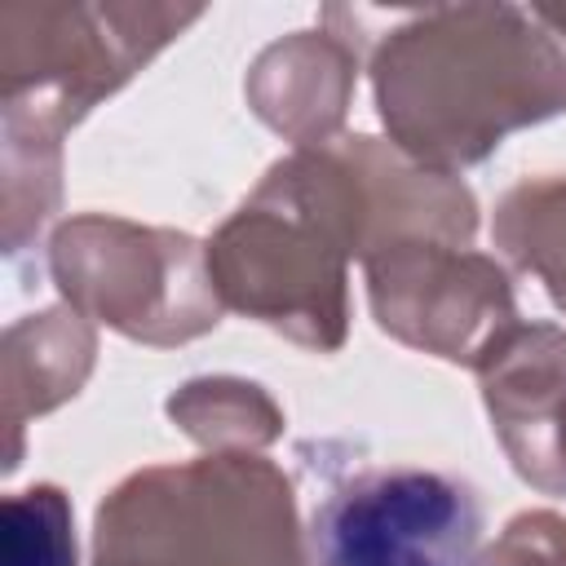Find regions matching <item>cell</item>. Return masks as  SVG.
<instances>
[{
	"instance_id": "obj_1",
	"label": "cell",
	"mask_w": 566,
	"mask_h": 566,
	"mask_svg": "<svg viewBox=\"0 0 566 566\" xmlns=\"http://www.w3.org/2000/svg\"><path fill=\"white\" fill-rule=\"evenodd\" d=\"M482 504L447 469L389 464L336 486L314 522V566H478Z\"/></svg>"
},
{
	"instance_id": "obj_2",
	"label": "cell",
	"mask_w": 566,
	"mask_h": 566,
	"mask_svg": "<svg viewBox=\"0 0 566 566\" xmlns=\"http://www.w3.org/2000/svg\"><path fill=\"white\" fill-rule=\"evenodd\" d=\"M0 566H75L71 504L57 486H31L4 500Z\"/></svg>"
}]
</instances>
